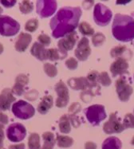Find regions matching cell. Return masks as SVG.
I'll list each match as a JSON object with an SVG mask.
<instances>
[{
	"label": "cell",
	"mask_w": 134,
	"mask_h": 149,
	"mask_svg": "<svg viewBox=\"0 0 134 149\" xmlns=\"http://www.w3.org/2000/svg\"><path fill=\"white\" fill-rule=\"evenodd\" d=\"M81 15L82 11L78 7H64L60 10L50 22L53 36L60 38L73 32Z\"/></svg>",
	"instance_id": "cell-1"
},
{
	"label": "cell",
	"mask_w": 134,
	"mask_h": 149,
	"mask_svg": "<svg viewBox=\"0 0 134 149\" xmlns=\"http://www.w3.org/2000/svg\"><path fill=\"white\" fill-rule=\"evenodd\" d=\"M112 31L117 40L130 42L134 38V19L130 16L116 15Z\"/></svg>",
	"instance_id": "cell-2"
},
{
	"label": "cell",
	"mask_w": 134,
	"mask_h": 149,
	"mask_svg": "<svg viewBox=\"0 0 134 149\" xmlns=\"http://www.w3.org/2000/svg\"><path fill=\"white\" fill-rule=\"evenodd\" d=\"M20 29L18 22L8 16L0 17V34L3 36H14Z\"/></svg>",
	"instance_id": "cell-3"
},
{
	"label": "cell",
	"mask_w": 134,
	"mask_h": 149,
	"mask_svg": "<svg viewBox=\"0 0 134 149\" xmlns=\"http://www.w3.org/2000/svg\"><path fill=\"white\" fill-rule=\"evenodd\" d=\"M12 112L16 117L22 120H27L34 115L35 111L31 104L24 100H19L13 104Z\"/></svg>",
	"instance_id": "cell-4"
},
{
	"label": "cell",
	"mask_w": 134,
	"mask_h": 149,
	"mask_svg": "<svg viewBox=\"0 0 134 149\" xmlns=\"http://www.w3.org/2000/svg\"><path fill=\"white\" fill-rule=\"evenodd\" d=\"M85 116L89 122L93 125H98L106 117V112L105 107L100 104H94L89 107L85 111Z\"/></svg>",
	"instance_id": "cell-5"
},
{
	"label": "cell",
	"mask_w": 134,
	"mask_h": 149,
	"mask_svg": "<svg viewBox=\"0 0 134 149\" xmlns=\"http://www.w3.org/2000/svg\"><path fill=\"white\" fill-rule=\"evenodd\" d=\"M95 22L100 26H105L110 23L112 18V11L101 3L96 4L94 8Z\"/></svg>",
	"instance_id": "cell-6"
},
{
	"label": "cell",
	"mask_w": 134,
	"mask_h": 149,
	"mask_svg": "<svg viewBox=\"0 0 134 149\" xmlns=\"http://www.w3.org/2000/svg\"><path fill=\"white\" fill-rule=\"evenodd\" d=\"M125 130L123 123L120 121V119L117 116L116 113H111L110 119L104 124L103 131L106 134L120 133Z\"/></svg>",
	"instance_id": "cell-7"
},
{
	"label": "cell",
	"mask_w": 134,
	"mask_h": 149,
	"mask_svg": "<svg viewBox=\"0 0 134 149\" xmlns=\"http://www.w3.org/2000/svg\"><path fill=\"white\" fill-rule=\"evenodd\" d=\"M117 93L120 100L123 102H127L133 93V87L128 85L124 77H120L116 81Z\"/></svg>",
	"instance_id": "cell-8"
},
{
	"label": "cell",
	"mask_w": 134,
	"mask_h": 149,
	"mask_svg": "<svg viewBox=\"0 0 134 149\" xmlns=\"http://www.w3.org/2000/svg\"><path fill=\"white\" fill-rule=\"evenodd\" d=\"M27 134L26 128L21 124H12L10 125L7 130H6V135L7 138L12 142H19L25 138Z\"/></svg>",
	"instance_id": "cell-9"
},
{
	"label": "cell",
	"mask_w": 134,
	"mask_h": 149,
	"mask_svg": "<svg viewBox=\"0 0 134 149\" xmlns=\"http://www.w3.org/2000/svg\"><path fill=\"white\" fill-rule=\"evenodd\" d=\"M57 8V3L55 1H38L37 2V12L41 17L47 18L55 12Z\"/></svg>",
	"instance_id": "cell-10"
},
{
	"label": "cell",
	"mask_w": 134,
	"mask_h": 149,
	"mask_svg": "<svg viewBox=\"0 0 134 149\" xmlns=\"http://www.w3.org/2000/svg\"><path fill=\"white\" fill-rule=\"evenodd\" d=\"M55 90L58 93V98L55 104L58 108H63L68 104L70 100L67 86L62 81H59L55 86Z\"/></svg>",
	"instance_id": "cell-11"
},
{
	"label": "cell",
	"mask_w": 134,
	"mask_h": 149,
	"mask_svg": "<svg viewBox=\"0 0 134 149\" xmlns=\"http://www.w3.org/2000/svg\"><path fill=\"white\" fill-rule=\"evenodd\" d=\"M91 53V49L89 44V40L86 38H82L78 42L75 50V56L80 61H85Z\"/></svg>",
	"instance_id": "cell-12"
},
{
	"label": "cell",
	"mask_w": 134,
	"mask_h": 149,
	"mask_svg": "<svg viewBox=\"0 0 134 149\" xmlns=\"http://www.w3.org/2000/svg\"><path fill=\"white\" fill-rule=\"evenodd\" d=\"M128 64L125 58H117L110 66V72L113 77L121 76L128 72Z\"/></svg>",
	"instance_id": "cell-13"
},
{
	"label": "cell",
	"mask_w": 134,
	"mask_h": 149,
	"mask_svg": "<svg viewBox=\"0 0 134 149\" xmlns=\"http://www.w3.org/2000/svg\"><path fill=\"white\" fill-rule=\"evenodd\" d=\"M77 38V36L74 31L67 34L65 38H62L58 42V49L64 54H67L68 50H70L73 48L76 43Z\"/></svg>",
	"instance_id": "cell-14"
},
{
	"label": "cell",
	"mask_w": 134,
	"mask_h": 149,
	"mask_svg": "<svg viewBox=\"0 0 134 149\" xmlns=\"http://www.w3.org/2000/svg\"><path fill=\"white\" fill-rule=\"evenodd\" d=\"M15 100V98L13 97L11 91L6 88L0 94V111L7 110L10 106L13 101Z\"/></svg>",
	"instance_id": "cell-15"
},
{
	"label": "cell",
	"mask_w": 134,
	"mask_h": 149,
	"mask_svg": "<svg viewBox=\"0 0 134 149\" xmlns=\"http://www.w3.org/2000/svg\"><path fill=\"white\" fill-rule=\"evenodd\" d=\"M32 40L31 34L26 33H22L18 37V39L15 42V49L18 52H24L27 49L28 46L30 45Z\"/></svg>",
	"instance_id": "cell-16"
},
{
	"label": "cell",
	"mask_w": 134,
	"mask_h": 149,
	"mask_svg": "<svg viewBox=\"0 0 134 149\" xmlns=\"http://www.w3.org/2000/svg\"><path fill=\"white\" fill-rule=\"evenodd\" d=\"M68 85L73 88L74 90H85L90 85L89 84L88 81L85 77H80V78H71L68 81Z\"/></svg>",
	"instance_id": "cell-17"
},
{
	"label": "cell",
	"mask_w": 134,
	"mask_h": 149,
	"mask_svg": "<svg viewBox=\"0 0 134 149\" xmlns=\"http://www.w3.org/2000/svg\"><path fill=\"white\" fill-rule=\"evenodd\" d=\"M46 50L47 49H45V46L43 45L39 42H35L31 47V52L34 57L38 58V60L44 61L46 59Z\"/></svg>",
	"instance_id": "cell-18"
},
{
	"label": "cell",
	"mask_w": 134,
	"mask_h": 149,
	"mask_svg": "<svg viewBox=\"0 0 134 149\" xmlns=\"http://www.w3.org/2000/svg\"><path fill=\"white\" fill-rule=\"evenodd\" d=\"M121 142L117 137L111 136L107 138L102 144V149H121Z\"/></svg>",
	"instance_id": "cell-19"
},
{
	"label": "cell",
	"mask_w": 134,
	"mask_h": 149,
	"mask_svg": "<svg viewBox=\"0 0 134 149\" xmlns=\"http://www.w3.org/2000/svg\"><path fill=\"white\" fill-rule=\"evenodd\" d=\"M52 105H53V98L51 96H46L43 98L41 103L38 104V111L41 114H46L50 109H51Z\"/></svg>",
	"instance_id": "cell-20"
},
{
	"label": "cell",
	"mask_w": 134,
	"mask_h": 149,
	"mask_svg": "<svg viewBox=\"0 0 134 149\" xmlns=\"http://www.w3.org/2000/svg\"><path fill=\"white\" fill-rule=\"evenodd\" d=\"M67 54H64L58 49H50L46 50V59L51 61H57L58 59H63L66 57Z\"/></svg>",
	"instance_id": "cell-21"
},
{
	"label": "cell",
	"mask_w": 134,
	"mask_h": 149,
	"mask_svg": "<svg viewBox=\"0 0 134 149\" xmlns=\"http://www.w3.org/2000/svg\"><path fill=\"white\" fill-rule=\"evenodd\" d=\"M43 138L44 140V144L42 149H53L55 143L54 134L50 132H46L43 135Z\"/></svg>",
	"instance_id": "cell-22"
},
{
	"label": "cell",
	"mask_w": 134,
	"mask_h": 149,
	"mask_svg": "<svg viewBox=\"0 0 134 149\" xmlns=\"http://www.w3.org/2000/svg\"><path fill=\"white\" fill-rule=\"evenodd\" d=\"M57 143L59 148H70L73 143V140L70 136H58L57 137Z\"/></svg>",
	"instance_id": "cell-23"
},
{
	"label": "cell",
	"mask_w": 134,
	"mask_h": 149,
	"mask_svg": "<svg viewBox=\"0 0 134 149\" xmlns=\"http://www.w3.org/2000/svg\"><path fill=\"white\" fill-rule=\"evenodd\" d=\"M29 149H40V137L38 133H32L28 140Z\"/></svg>",
	"instance_id": "cell-24"
},
{
	"label": "cell",
	"mask_w": 134,
	"mask_h": 149,
	"mask_svg": "<svg viewBox=\"0 0 134 149\" xmlns=\"http://www.w3.org/2000/svg\"><path fill=\"white\" fill-rule=\"evenodd\" d=\"M59 129L62 133H69L71 130L70 120L67 116H63L60 119L59 122Z\"/></svg>",
	"instance_id": "cell-25"
},
{
	"label": "cell",
	"mask_w": 134,
	"mask_h": 149,
	"mask_svg": "<svg viewBox=\"0 0 134 149\" xmlns=\"http://www.w3.org/2000/svg\"><path fill=\"white\" fill-rule=\"evenodd\" d=\"M79 31L82 34L87 35V36H91L94 33V28H92L91 26L89 24L88 22H82L80 23Z\"/></svg>",
	"instance_id": "cell-26"
},
{
	"label": "cell",
	"mask_w": 134,
	"mask_h": 149,
	"mask_svg": "<svg viewBox=\"0 0 134 149\" xmlns=\"http://www.w3.org/2000/svg\"><path fill=\"white\" fill-rule=\"evenodd\" d=\"M127 49V48L125 46H119L114 47L113 49H111L110 51V55L111 57L113 58H121L122 54L125 52V50Z\"/></svg>",
	"instance_id": "cell-27"
},
{
	"label": "cell",
	"mask_w": 134,
	"mask_h": 149,
	"mask_svg": "<svg viewBox=\"0 0 134 149\" xmlns=\"http://www.w3.org/2000/svg\"><path fill=\"white\" fill-rule=\"evenodd\" d=\"M33 4L29 1H23L20 3L19 9L22 14H30L33 10Z\"/></svg>",
	"instance_id": "cell-28"
},
{
	"label": "cell",
	"mask_w": 134,
	"mask_h": 149,
	"mask_svg": "<svg viewBox=\"0 0 134 149\" xmlns=\"http://www.w3.org/2000/svg\"><path fill=\"white\" fill-rule=\"evenodd\" d=\"M105 42V37L101 33H95L92 38V42L94 46H101Z\"/></svg>",
	"instance_id": "cell-29"
},
{
	"label": "cell",
	"mask_w": 134,
	"mask_h": 149,
	"mask_svg": "<svg viewBox=\"0 0 134 149\" xmlns=\"http://www.w3.org/2000/svg\"><path fill=\"white\" fill-rule=\"evenodd\" d=\"M98 77H99V73L97 71H92L89 73L86 79L88 81L90 87H94L97 85V82L98 81Z\"/></svg>",
	"instance_id": "cell-30"
},
{
	"label": "cell",
	"mask_w": 134,
	"mask_h": 149,
	"mask_svg": "<svg viewBox=\"0 0 134 149\" xmlns=\"http://www.w3.org/2000/svg\"><path fill=\"white\" fill-rule=\"evenodd\" d=\"M44 70H45L46 73L50 77H54L58 73L57 68L54 65H51L50 63H46L44 65Z\"/></svg>",
	"instance_id": "cell-31"
},
{
	"label": "cell",
	"mask_w": 134,
	"mask_h": 149,
	"mask_svg": "<svg viewBox=\"0 0 134 149\" xmlns=\"http://www.w3.org/2000/svg\"><path fill=\"white\" fill-rule=\"evenodd\" d=\"M98 82L100 83V85L103 86H109L111 84V79H110L109 74L106 72H102L99 74L98 77Z\"/></svg>",
	"instance_id": "cell-32"
},
{
	"label": "cell",
	"mask_w": 134,
	"mask_h": 149,
	"mask_svg": "<svg viewBox=\"0 0 134 149\" xmlns=\"http://www.w3.org/2000/svg\"><path fill=\"white\" fill-rule=\"evenodd\" d=\"M123 125L125 128H134V115L131 113L126 114V116L124 118Z\"/></svg>",
	"instance_id": "cell-33"
},
{
	"label": "cell",
	"mask_w": 134,
	"mask_h": 149,
	"mask_svg": "<svg viewBox=\"0 0 134 149\" xmlns=\"http://www.w3.org/2000/svg\"><path fill=\"white\" fill-rule=\"evenodd\" d=\"M38 26V22L37 19H34V18H32L31 20L26 23V26H25V29L26 31H29V32H34L37 30V28Z\"/></svg>",
	"instance_id": "cell-34"
},
{
	"label": "cell",
	"mask_w": 134,
	"mask_h": 149,
	"mask_svg": "<svg viewBox=\"0 0 134 149\" xmlns=\"http://www.w3.org/2000/svg\"><path fill=\"white\" fill-rule=\"evenodd\" d=\"M28 82H29V79H28L27 77L24 74H19L15 80V85H21L23 87L26 85H27Z\"/></svg>",
	"instance_id": "cell-35"
},
{
	"label": "cell",
	"mask_w": 134,
	"mask_h": 149,
	"mask_svg": "<svg viewBox=\"0 0 134 149\" xmlns=\"http://www.w3.org/2000/svg\"><path fill=\"white\" fill-rule=\"evenodd\" d=\"M66 66L71 70H73L77 69V61L75 58H70L66 61Z\"/></svg>",
	"instance_id": "cell-36"
},
{
	"label": "cell",
	"mask_w": 134,
	"mask_h": 149,
	"mask_svg": "<svg viewBox=\"0 0 134 149\" xmlns=\"http://www.w3.org/2000/svg\"><path fill=\"white\" fill-rule=\"evenodd\" d=\"M38 41H39L40 44H42L44 46L50 44V38L46 34H41V35H39L38 36Z\"/></svg>",
	"instance_id": "cell-37"
},
{
	"label": "cell",
	"mask_w": 134,
	"mask_h": 149,
	"mask_svg": "<svg viewBox=\"0 0 134 149\" xmlns=\"http://www.w3.org/2000/svg\"><path fill=\"white\" fill-rule=\"evenodd\" d=\"M12 92L15 94L17 95V96H21L23 93V92H24V87L21 86V85H15V86L12 88Z\"/></svg>",
	"instance_id": "cell-38"
},
{
	"label": "cell",
	"mask_w": 134,
	"mask_h": 149,
	"mask_svg": "<svg viewBox=\"0 0 134 149\" xmlns=\"http://www.w3.org/2000/svg\"><path fill=\"white\" fill-rule=\"evenodd\" d=\"M8 123V117L6 114L0 113V125H5Z\"/></svg>",
	"instance_id": "cell-39"
},
{
	"label": "cell",
	"mask_w": 134,
	"mask_h": 149,
	"mask_svg": "<svg viewBox=\"0 0 134 149\" xmlns=\"http://www.w3.org/2000/svg\"><path fill=\"white\" fill-rule=\"evenodd\" d=\"M1 3L6 7H11L16 3V1H1Z\"/></svg>",
	"instance_id": "cell-40"
},
{
	"label": "cell",
	"mask_w": 134,
	"mask_h": 149,
	"mask_svg": "<svg viewBox=\"0 0 134 149\" xmlns=\"http://www.w3.org/2000/svg\"><path fill=\"white\" fill-rule=\"evenodd\" d=\"M85 149H97V145L93 142H87L85 144Z\"/></svg>",
	"instance_id": "cell-41"
},
{
	"label": "cell",
	"mask_w": 134,
	"mask_h": 149,
	"mask_svg": "<svg viewBox=\"0 0 134 149\" xmlns=\"http://www.w3.org/2000/svg\"><path fill=\"white\" fill-rule=\"evenodd\" d=\"M9 149H25L24 143L17 144V145H11L9 147Z\"/></svg>",
	"instance_id": "cell-42"
},
{
	"label": "cell",
	"mask_w": 134,
	"mask_h": 149,
	"mask_svg": "<svg viewBox=\"0 0 134 149\" xmlns=\"http://www.w3.org/2000/svg\"><path fill=\"white\" fill-rule=\"evenodd\" d=\"M4 139V132H3V125H0V140H3Z\"/></svg>",
	"instance_id": "cell-43"
},
{
	"label": "cell",
	"mask_w": 134,
	"mask_h": 149,
	"mask_svg": "<svg viewBox=\"0 0 134 149\" xmlns=\"http://www.w3.org/2000/svg\"><path fill=\"white\" fill-rule=\"evenodd\" d=\"M3 46H2V44H0V54L3 53Z\"/></svg>",
	"instance_id": "cell-44"
},
{
	"label": "cell",
	"mask_w": 134,
	"mask_h": 149,
	"mask_svg": "<svg viewBox=\"0 0 134 149\" xmlns=\"http://www.w3.org/2000/svg\"><path fill=\"white\" fill-rule=\"evenodd\" d=\"M3 146V140H0V149H2Z\"/></svg>",
	"instance_id": "cell-45"
},
{
	"label": "cell",
	"mask_w": 134,
	"mask_h": 149,
	"mask_svg": "<svg viewBox=\"0 0 134 149\" xmlns=\"http://www.w3.org/2000/svg\"><path fill=\"white\" fill-rule=\"evenodd\" d=\"M131 143H132V144H133V146H134V136L133 137V139H132Z\"/></svg>",
	"instance_id": "cell-46"
},
{
	"label": "cell",
	"mask_w": 134,
	"mask_h": 149,
	"mask_svg": "<svg viewBox=\"0 0 134 149\" xmlns=\"http://www.w3.org/2000/svg\"><path fill=\"white\" fill-rule=\"evenodd\" d=\"M2 12H3V9L1 8V6H0V15L2 14Z\"/></svg>",
	"instance_id": "cell-47"
}]
</instances>
